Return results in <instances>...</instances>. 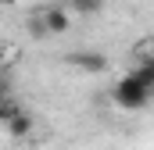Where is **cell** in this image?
<instances>
[{
  "label": "cell",
  "instance_id": "1",
  "mask_svg": "<svg viewBox=\"0 0 154 150\" xmlns=\"http://www.w3.org/2000/svg\"><path fill=\"white\" fill-rule=\"evenodd\" d=\"M111 100H115V107H122V111H143V107L154 100V89L129 72V75H122V79L115 82Z\"/></svg>",
  "mask_w": 154,
  "mask_h": 150
},
{
  "label": "cell",
  "instance_id": "2",
  "mask_svg": "<svg viewBox=\"0 0 154 150\" xmlns=\"http://www.w3.org/2000/svg\"><path fill=\"white\" fill-rule=\"evenodd\" d=\"M39 18H43V25H47V32H50V36H61V32H68V29H72V18H68V11H65V7H43V11H39Z\"/></svg>",
  "mask_w": 154,
  "mask_h": 150
},
{
  "label": "cell",
  "instance_id": "3",
  "mask_svg": "<svg viewBox=\"0 0 154 150\" xmlns=\"http://www.w3.org/2000/svg\"><path fill=\"white\" fill-rule=\"evenodd\" d=\"M68 64H75V68H82V72H90V75H100L104 68H108V57L104 54H97V50H79V54H68Z\"/></svg>",
  "mask_w": 154,
  "mask_h": 150
},
{
  "label": "cell",
  "instance_id": "4",
  "mask_svg": "<svg viewBox=\"0 0 154 150\" xmlns=\"http://www.w3.org/2000/svg\"><path fill=\"white\" fill-rule=\"evenodd\" d=\"M4 132H7L11 140H25V136L32 132V114L18 111L14 118H7V122H4Z\"/></svg>",
  "mask_w": 154,
  "mask_h": 150
},
{
  "label": "cell",
  "instance_id": "5",
  "mask_svg": "<svg viewBox=\"0 0 154 150\" xmlns=\"http://www.w3.org/2000/svg\"><path fill=\"white\" fill-rule=\"evenodd\" d=\"M133 75H136L140 82H147V86L154 89V57H151V54L136 57V68H133Z\"/></svg>",
  "mask_w": 154,
  "mask_h": 150
},
{
  "label": "cell",
  "instance_id": "6",
  "mask_svg": "<svg viewBox=\"0 0 154 150\" xmlns=\"http://www.w3.org/2000/svg\"><path fill=\"white\" fill-rule=\"evenodd\" d=\"M100 7H104V0H72V11H75V14H86V18L97 14Z\"/></svg>",
  "mask_w": 154,
  "mask_h": 150
},
{
  "label": "cell",
  "instance_id": "7",
  "mask_svg": "<svg viewBox=\"0 0 154 150\" xmlns=\"http://www.w3.org/2000/svg\"><path fill=\"white\" fill-rule=\"evenodd\" d=\"M18 114V104L11 100V97H4V104H0V122H7V118H14Z\"/></svg>",
  "mask_w": 154,
  "mask_h": 150
},
{
  "label": "cell",
  "instance_id": "8",
  "mask_svg": "<svg viewBox=\"0 0 154 150\" xmlns=\"http://www.w3.org/2000/svg\"><path fill=\"white\" fill-rule=\"evenodd\" d=\"M14 57H18V50H14V46H7V50H4V64L11 68V61H14Z\"/></svg>",
  "mask_w": 154,
  "mask_h": 150
},
{
  "label": "cell",
  "instance_id": "9",
  "mask_svg": "<svg viewBox=\"0 0 154 150\" xmlns=\"http://www.w3.org/2000/svg\"><path fill=\"white\" fill-rule=\"evenodd\" d=\"M147 54H151V57H154V36L147 39Z\"/></svg>",
  "mask_w": 154,
  "mask_h": 150
}]
</instances>
